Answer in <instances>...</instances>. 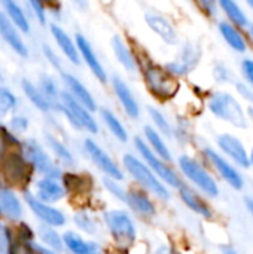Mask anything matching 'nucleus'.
I'll return each mask as SVG.
<instances>
[{"mask_svg":"<svg viewBox=\"0 0 253 254\" xmlns=\"http://www.w3.org/2000/svg\"><path fill=\"white\" fill-rule=\"evenodd\" d=\"M128 40L137 61V74H140L149 95L160 103H169L176 98L180 91V80L170 76L164 68V64L158 63L143 45L134 39Z\"/></svg>","mask_w":253,"mask_h":254,"instance_id":"nucleus-1","label":"nucleus"},{"mask_svg":"<svg viewBox=\"0 0 253 254\" xmlns=\"http://www.w3.org/2000/svg\"><path fill=\"white\" fill-rule=\"evenodd\" d=\"M206 104L209 112L215 118L233 125L234 128L245 129L249 125L248 112L245 110L239 98L228 91H215L209 94Z\"/></svg>","mask_w":253,"mask_h":254,"instance_id":"nucleus-2","label":"nucleus"},{"mask_svg":"<svg viewBox=\"0 0 253 254\" xmlns=\"http://www.w3.org/2000/svg\"><path fill=\"white\" fill-rule=\"evenodd\" d=\"M177 167L182 176L191 183L194 189L203 193L206 198H218L219 196V183L215 176L210 173L204 164L189 155H182L177 159Z\"/></svg>","mask_w":253,"mask_h":254,"instance_id":"nucleus-3","label":"nucleus"},{"mask_svg":"<svg viewBox=\"0 0 253 254\" xmlns=\"http://www.w3.org/2000/svg\"><path fill=\"white\" fill-rule=\"evenodd\" d=\"M122 165L128 171V174L139 183L140 189L161 201H169L171 198L169 188L152 173V170L140 158L133 153H125L122 156Z\"/></svg>","mask_w":253,"mask_h":254,"instance_id":"nucleus-4","label":"nucleus"},{"mask_svg":"<svg viewBox=\"0 0 253 254\" xmlns=\"http://www.w3.org/2000/svg\"><path fill=\"white\" fill-rule=\"evenodd\" d=\"M58 113L64 116V119L69 122L72 128L76 131H84L91 135L98 134L100 127L98 122L91 110L84 107L81 103H78L75 98H72L64 89L60 95V104H58Z\"/></svg>","mask_w":253,"mask_h":254,"instance_id":"nucleus-5","label":"nucleus"},{"mask_svg":"<svg viewBox=\"0 0 253 254\" xmlns=\"http://www.w3.org/2000/svg\"><path fill=\"white\" fill-rule=\"evenodd\" d=\"M103 220L107 228V232L110 234L118 249L128 250L134 244L137 237V229L128 211L119 208L109 210L103 214Z\"/></svg>","mask_w":253,"mask_h":254,"instance_id":"nucleus-6","label":"nucleus"},{"mask_svg":"<svg viewBox=\"0 0 253 254\" xmlns=\"http://www.w3.org/2000/svg\"><path fill=\"white\" fill-rule=\"evenodd\" d=\"M201 58H203L201 45L194 40H186L179 46L176 57L164 63V68L169 71L170 76L180 80L188 77L197 70V67L201 63Z\"/></svg>","mask_w":253,"mask_h":254,"instance_id":"nucleus-7","label":"nucleus"},{"mask_svg":"<svg viewBox=\"0 0 253 254\" xmlns=\"http://www.w3.org/2000/svg\"><path fill=\"white\" fill-rule=\"evenodd\" d=\"M134 147L136 150L139 152L140 155V159L152 170V173L167 186V188H173V189H177L183 180L182 177L179 176L177 171H174V168L170 167L169 162L163 161L160 156H157L151 147L146 144V141L143 140V137H134Z\"/></svg>","mask_w":253,"mask_h":254,"instance_id":"nucleus-8","label":"nucleus"},{"mask_svg":"<svg viewBox=\"0 0 253 254\" xmlns=\"http://www.w3.org/2000/svg\"><path fill=\"white\" fill-rule=\"evenodd\" d=\"M201 158L207 164V168L213 170L218 174V177L231 189L242 190L245 188V177L240 173V170L233 162H230L224 155H221L216 149L210 146L203 147Z\"/></svg>","mask_w":253,"mask_h":254,"instance_id":"nucleus-9","label":"nucleus"},{"mask_svg":"<svg viewBox=\"0 0 253 254\" xmlns=\"http://www.w3.org/2000/svg\"><path fill=\"white\" fill-rule=\"evenodd\" d=\"M21 150L24 158L28 161L31 168L42 174V177H54L61 179L63 171L58 164L49 156V152L36 140V138H25L21 141Z\"/></svg>","mask_w":253,"mask_h":254,"instance_id":"nucleus-10","label":"nucleus"},{"mask_svg":"<svg viewBox=\"0 0 253 254\" xmlns=\"http://www.w3.org/2000/svg\"><path fill=\"white\" fill-rule=\"evenodd\" d=\"M73 36H75V42H76V46H78L81 65H85L88 68V71L91 73V76L100 85H109L110 74H109L104 63L101 61L95 46L92 45V42L88 39L86 34H84L81 31H76Z\"/></svg>","mask_w":253,"mask_h":254,"instance_id":"nucleus-11","label":"nucleus"},{"mask_svg":"<svg viewBox=\"0 0 253 254\" xmlns=\"http://www.w3.org/2000/svg\"><path fill=\"white\" fill-rule=\"evenodd\" d=\"M33 168L24 158L22 150L10 153L6 159L0 162V173L9 186L25 188L33 176Z\"/></svg>","mask_w":253,"mask_h":254,"instance_id":"nucleus-12","label":"nucleus"},{"mask_svg":"<svg viewBox=\"0 0 253 254\" xmlns=\"http://www.w3.org/2000/svg\"><path fill=\"white\" fill-rule=\"evenodd\" d=\"M143 21H145L146 27L151 30V33L154 36H157L164 45H167V46L179 45V40H180L179 30H177L176 24L166 13L155 10V9H149L145 12Z\"/></svg>","mask_w":253,"mask_h":254,"instance_id":"nucleus-13","label":"nucleus"},{"mask_svg":"<svg viewBox=\"0 0 253 254\" xmlns=\"http://www.w3.org/2000/svg\"><path fill=\"white\" fill-rule=\"evenodd\" d=\"M109 85H110V89H112L118 104L124 110V113L130 119H133V121L140 119V116H142V106H140L134 91L131 89L130 83L119 73H115V74H110Z\"/></svg>","mask_w":253,"mask_h":254,"instance_id":"nucleus-14","label":"nucleus"},{"mask_svg":"<svg viewBox=\"0 0 253 254\" xmlns=\"http://www.w3.org/2000/svg\"><path fill=\"white\" fill-rule=\"evenodd\" d=\"M46 27H48L49 36H51L52 45L61 54L64 61L69 63L70 65L79 67L81 58H79L76 42H75V36L70 34L60 22H55V21H49V24Z\"/></svg>","mask_w":253,"mask_h":254,"instance_id":"nucleus-15","label":"nucleus"},{"mask_svg":"<svg viewBox=\"0 0 253 254\" xmlns=\"http://www.w3.org/2000/svg\"><path fill=\"white\" fill-rule=\"evenodd\" d=\"M216 150L239 170H249V150L237 135L231 132H222L216 138Z\"/></svg>","mask_w":253,"mask_h":254,"instance_id":"nucleus-16","label":"nucleus"},{"mask_svg":"<svg viewBox=\"0 0 253 254\" xmlns=\"http://www.w3.org/2000/svg\"><path fill=\"white\" fill-rule=\"evenodd\" d=\"M58 76H60V82H61L63 89L72 98H75L78 103H81L84 107H86L92 113L98 112V104H97L94 94L91 92V89L85 85V82L79 76H76L73 71H69V70H64Z\"/></svg>","mask_w":253,"mask_h":254,"instance_id":"nucleus-17","label":"nucleus"},{"mask_svg":"<svg viewBox=\"0 0 253 254\" xmlns=\"http://www.w3.org/2000/svg\"><path fill=\"white\" fill-rule=\"evenodd\" d=\"M82 144H84V150L88 155V158L92 161V164L101 173H104L106 177L118 180V182H121L124 179V173L121 171L119 165L113 161V158L94 138L86 137Z\"/></svg>","mask_w":253,"mask_h":254,"instance_id":"nucleus-18","label":"nucleus"},{"mask_svg":"<svg viewBox=\"0 0 253 254\" xmlns=\"http://www.w3.org/2000/svg\"><path fill=\"white\" fill-rule=\"evenodd\" d=\"M0 40L19 60L30 58V46L25 36L0 12Z\"/></svg>","mask_w":253,"mask_h":254,"instance_id":"nucleus-19","label":"nucleus"},{"mask_svg":"<svg viewBox=\"0 0 253 254\" xmlns=\"http://www.w3.org/2000/svg\"><path fill=\"white\" fill-rule=\"evenodd\" d=\"M24 201L27 207L30 208V211L40 220V223L52 226V228H61L67 223V217L61 210L37 199L31 192L28 190L24 192Z\"/></svg>","mask_w":253,"mask_h":254,"instance_id":"nucleus-20","label":"nucleus"},{"mask_svg":"<svg viewBox=\"0 0 253 254\" xmlns=\"http://www.w3.org/2000/svg\"><path fill=\"white\" fill-rule=\"evenodd\" d=\"M109 46L112 51V55L115 61L119 64V67L128 73V74H137V61L133 52V48L130 45V40L122 33H115L109 39Z\"/></svg>","mask_w":253,"mask_h":254,"instance_id":"nucleus-21","label":"nucleus"},{"mask_svg":"<svg viewBox=\"0 0 253 254\" xmlns=\"http://www.w3.org/2000/svg\"><path fill=\"white\" fill-rule=\"evenodd\" d=\"M177 193L179 198L182 199V202L197 216H200L204 220H212L215 217V211L212 208V205L209 204V201L206 199V196L203 193H200L197 189H194L192 186L182 183L177 188Z\"/></svg>","mask_w":253,"mask_h":254,"instance_id":"nucleus-22","label":"nucleus"},{"mask_svg":"<svg viewBox=\"0 0 253 254\" xmlns=\"http://www.w3.org/2000/svg\"><path fill=\"white\" fill-rule=\"evenodd\" d=\"M0 12L24 34L30 36L33 25L31 16L19 0H0Z\"/></svg>","mask_w":253,"mask_h":254,"instance_id":"nucleus-23","label":"nucleus"},{"mask_svg":"<svg viewBox=\"0 0 253 254\" xmlns=\"http://www.w3.org/2000/svg\"><path fill=\"white\" fill-rule=\"evenodd\" d=\"M124 204L128 205L130 210H133L142 219L149 220L157 216V205L143 189H128Z\"/></svg>","mask_w":253,"mask_h":254,"instance_id":"nucleus-24","label":"nucleus"},{"mask_svg":"<svg viewBox=\"0 0 253 254\" xmlns=\"http://www.w3.org/2000/svg\"><path fill=\"white\" fill-rule=\"evenodd\" d=\"M66 189L61 183V179L54 177H40L34 185V196L46 204H54L61 201L66 196Z\"/></svg>","mask_w":253,"mask_h":254,"instance_id":"nucleus-25","label":"nucleus"},{"mask_svg":"<svg viewBox=\"0 0 253 254\" xmlns=\"http://www.w3.org/2000/svg\"><path fill=\"white\" fill-rule=\"evenodd\" d=\"M22 214L24 208L16 193L10 188L0 185V220L19 222Z\"/></svg>","mask_w":253,"mask_h":254,"instance_id":"nucleus-26","label":"nucleus"},{"mask_svg":"<svg viewBox=\"0 0 253 254\" xmlns=\"http://www.w3.org/2000/svg\"><path fill=\"white\" fill-rule=\"evenodd\" d=\"M19 89L22 92V95L27 98V101L36 109L39 110L40 113L43 115H48V113H52L54 109L51 106V103L46 100V97L42 94V91L39 89L36 80L27 77V76H22L19 79Z\"/></svg>","mask_w":253,"mask_h":254,"instance_id":"nucleus-27","label":"nucleus"},{"mask_svg":"<svg viewBox=\"0 0 253 254\" xmlns=\"http://www.w3.org/2000/svg\"><path fill=\"white\" fill-rule=\"evenodd\" d=\"M63 246L70 254H103L98 243L88 241L75 231L63 234Z\"/></svg>","mask_w":253,"mask_h":254,"instance_id":"nucleus-28","label":"nucleus"},{"mask_svg":"<svg viewBox=\"0 0 253 254\" xmlns=\"http://www.w3.org/2000/svg\"><path fill=\"white\" fill-rule=\"evenodd\" d=\"M218 31L225 40V43L237 54H245L249 49V43L246 39V34H243L242 28L233 25L228 21H219L218 22Z\"/></svg>","mask_w":253,"mask_h":254,"instance_id":"nucleus-29","label":"nucleus"},{"mask_svg":"<svg viewBox=\"0 0 253 254\" xmlns=\"http://www.w3.org/2000/svg\"><path fill=\"white\" fill-rule=\"evenodd\" d=\"M36 83H37L39 89L42 91V94L46 97V100L51 103L54 112H57L58 104H60V95H61V91H63L60 77H57L51 71H42L37 76Z\"/></svg>","mask_w":253,"mask_h":254,"instance_id":"nucleus-30","label":"nucleus"},{"mask_svg":"<svg viewBox=\"0 0 253 254\" xmlns=\"http://www.w3.org/2000/svg\"><path fill=\"white\" fill-rule=\"evenodd\" d=\"M143 140L146 141V144L151 147V150L160 156L163 161L166 162H171L173 161V155L171 150L169 147V144L166 143L164 135H161L152 125H145L143 127Z\"/></svg>","mask_w":253,"mask_h":254,"instance_id":"nucleus-31","label":"nucleus"},{"mask_svg":"<svg viewBox=\"0 0 253 254\" xmlns=\"http://www.w3.org/2000/svg\"><path fill=\"white\" fill-rule=\"evenodd\" d=\"M98 115L101 122L104 124V127L107 128V131L119 141V143H127L130 135L128 131L124 125V122L121 121V118L109 107H98Z\"/></svg>","mask_w":253,"mask_h":254,"instance_id":"nucleus-32","label":"nucleus"},{"mask_svg":"<svg viewBox=\"0 0 253 254\" xmlns=\"http://www.w3.org/2000/svg\"><path fill=\"white\" fill-rule=\"evenodd\" d=\"M218 4H219V12H222L227 18L225 21L231 22L233 25L239 28H246L251 24L248 13L237 3V0H218Z\"/></svg>","mask_w":253,"mask_h":254,"instance_id":"nucleus-33","label":"nucleus"},{"mask_svg":"<svg viewBox=\"0 0 253 254\" xmlns=\"http://www.w3.org/2000/svg\"><path fill=\"white\" fill-rule=\"evenodd\" d=\"M36 234H37V237L40 240V246H43L46 249H51L54 252L63 253V250H64L63 237L55 231V228L40 223L37 226V229H36Z\"/></svg>","mask_w":253,"mask_h":254,"instance_id":"nucleus-34","label":"nucleus"},{"mask_svg":"<svg viewBox=\"0 0 253 254\" xmlns=\"http://www.w3.org/2000/svg\"><path fill=\"white\" fill-rule=\"evenodd\" d=\"M45 141H46L48 149L55 155V158H57L63 165L70 167V165L75 164V156H73V153L70 152V149H69L60 138H57L54 134L46 132V134H45Z\"/></svg>","mask_w":253,"mask_h":254,"instance_id":"nucleus-35","label":"nucleus"},{"mask_svg":"<svg viewBox=\"0 0 253 254\" xmlns=\"http://www.w3.org/2000/svg\"><path fill=\"white\" fill-rule=\"evenodd\" d=\"M40 55L43 57V60L46 61V64L49 65V68L55 73H63L66 68V61L64 58L61 57V54L57 51V48L49 43V42H42L40 43Z\"/></svg>","mask_w":253,"mask_h":254,"instance_id":"nucleus-36","label":"nucleus"},{"mask_svg":"<svg viewBox=\"0 0 253 254\" xmlns=\"http://www.w3.org/2000/svg\"><path fill=\"white\" fill-rule=\"evenodd\" d=\"M148 116L152 122V127L161 135H164V137L173 135V124L161 109H158L157 106H148Z\"/></svg>","mask_w":253,"mask_h":254,"instance_id":"nucleus-37","label":"nucleus"},{"mask_svg":"<svg viewBox=\"0 0 253 254\" xmlns=\"http://www.w3.org/2000/svg\"><path fill=\"white\" fill-rule=\"evenodd\" d=\"M19 107L18 95L7 85H0V121L6 116L16 113Z\"/></svg>","mask_w":253,"mask_h":254,"instance_id":"nucleus-38","label":"nucleus"},{"mask_svg":"<svg viewBox=\"0 0 253 254\" xmlns=\"http://www.w3.org/2000/svg\"><path fill=\"white\" fill-rule=\"evenodd\" d=\"M25 9L30 13V16L40 25V27H46L49 24V15L48 10L43 4L42 0H24Z\"/></svg>","mask_w":253,"mask_h":254,"instance_id":"nucleus-39","label":"nucleus"},{"mask_svg":"<svg viewBox=\"0 0 253 254\" xmlns=\"http://www.w3.org/2000/svg\"><path fill=\"white\" fill-rule=\"evenodd\" d=\"M73 222H75L76 228L81 229L82 232H85L88 235H95L97 234V229H98L97 222L86 210L76 211L75 216H73Z\"/></svg>","mask_w":253,"mask_h":254,"instance_id":"nucleus-40","label":"nucleus"},{"mask_svg":"<svg viewBox=\"0 0 253 254\" xmlns=\"http://www.w3.org/2000/svg\"><path fill=\"white\" fill-rule=\"evenodd\" d=\"M179 143L188 144L192 138V127L191 122L185 116H179L176 119V124H173V135Z\"/></svg>","mask_w":253,"mask_h":254,"instance_id":"nucleus-41","label":"nucleus"},{"mask_svg":"<svg viewBox=\"0 0 253 254\" xmlns=\"http://www.w3.org/2000/svg\"><path fill=\"white\" fill-rule=\"evenodd\" d=\"M7 128L15 134V135H22L28 131L30 128V119L28 116L22 115V113H13L9 116L7 121Z\"/></svg>","mask_w":253,"mask_h":254,"instance_id":"nucleus-42","label":"nucleus"},{"mask_svg":"<svg viewBox=\"0 0 253 254\" xmlns=\"http://www.w3.org/2000/svg\"><path fill=\"white\" fill-rule=\"evenodd\" d=\"M212 76H213V80L218 83V85H225V83H230L231 79H233V73L230 70V67L224 63H216L212 68Z\"/></svg>","mask_w":253,"mask_h":254,"instance_id":"nucleus-43","label":"nucleus"},{"mask_svg":"<svg viewBox=\"0 0 253 254\" xmlns=\"http://www.w3.org/2000/svg\"><path fill=\"white\" fill-rule=\"evenodd\" d=\"M198 10L209 19H215L219 15V4L218 0H194Z\"/></svg>","mask_w":253,"mask_h":254,"instance_id":"nucleus-44","label":"nucleus"},{"mask_svg":"<svg viewBox=\"0 0 253 254\" xmlns=\"http://www.w3.org/2000/svg\"><path fill=\"white\" fill-rule=\"evenodd\" d=\"M103 183H104V188L107 189V192H109L113 198H116V199H118V201H121V202H125L127 189H124L118 180H113V179L104 177Z\"/></svg>","mask_w":253,"mask_h":254,"instance_id":"nucleus-45","label":"nucleus"},{"mask_svg":"<svg viewBox=\"0 0 253 254\" xmlns=\"http://www.w3.org/2000/svg\"><path fill=\"white\" fill-rule=\"evenodd\" d=\"M46 10H48V15H49V19L55 21V22H61V18H63V1L61 0H42Z\"/></svg>","mask_w":253,"mask_h":254,"instance_id":"nucleus-46","label":"nucleus"},{"mask_svg":"<svg viewBox=\"0 0 253 254\" xmlns=\"http://www.w3.org/2000/svg\"><path fill=\"white\" fill-rule=\"evenodd\" d=\"M237 94L248 103V116L253 119V89L245 82L237 83Z\"/></svg>","mask_w":253,"mask_h":254,"instance_id":"nucleus-47","label":"nucleus"},{"mask_svg":"<svg viewBox=\"0 0 253 254\" xmlns=\"http://www.w3.org/2000/svg\"><path fill=\"white\" fill-rule=\"evenodd\" d=\"M12 243V229L0 220V254H9Z\"/></svg>","mask_w":253,"mask_h":254,"instance_id":"nucleus-48","label":"nucleus"},{"mask_svg":"<svg viewBox=\"0 0 253 254\" xmlns=\"http://www.w3.org/2000/svg\"><path fill=\"white\" fill-rule=\"evenodd\" d=\"M240 70L245 79V83L249 85L253 89V60L252 58H243L240 64Z\"/></svg>","mask_w":253,"mask_h":254,"instance_id":"nucleus-49","label":"nucleus"},{"mask_svg":"<svg viewBox=\"0 0 253 254\" xmlns=\"http://www.w3.org/2000/svg\"><path fill=\"white\" fill-rule=\"evenodd\" d=\"M70 4L81 13H85L91 7V0H70Z\"/></svg>","mask_w":253,"mask_h":254,"instance_id":"nucleus-50","label":"nucleus"},{"mask_svg":"<svg viewBox=\"0 0 253 254\" xmlns=\"http://www.w3.org/2000/svg\"><path fill=\"white\" fill-rule=\"evenodd\" d=\"M155 254H179L171 246H160L157 250H155Z\"/></svg>","mask_w":253,"mask_h":254,"instance_id":"nucleus-51","label":"nucleus"},{"mask_svg":"<svg viewBox=\"0 0 253 254\" xmlns=\"http://www.w3.org/2000/svg\"><path fill=\"white\" fill-rule=\"evenodd\" d=\"M245 205H246V210H248V213L251 214L253 217V198L252 196H248V198H245Z\"/></svg>","mask_w":253,"mask_h":254,"instance_id":"nucleus-52","label":"nucleus"},{"mask_svg":"<svg viewBox=\"0 0 253 254\" xmlns=\"http://www.w3.org/2000/svg\"><path fill=\"white\" fill-rule=\"evenodd\" d=\"M246 39H249L253 43V22H251V24L246 27Z\"/></svg>","mask_w":253,"mask_h":254,"instance_id":"nucleus-53","label":"nucleus"},{"mask_svg":"<svg viewBox=\"0 0 253 254\" xmlns=\"http://www.w3.org/2000/svg\"><path fill=\"white\" fill-rule=\"evenodd\" d=\"M222 254H240L234 247H230V246H225L222 247Z\"/></svg>","mask_w":253,"mask_h":254,"instance_id":"nucleus-54","label":"nucleus"},{"mask_svg":"<svg viewBox=\"0 0 253 254\" xmlns=\"http://www.w3.org/2000/svg\"><path fill=\"white\" fill-rule=\"evenodd\" d=\"M249 168H252L253 170V147L252 150L249 152Z\"/></svg>","mask_w":253,"mask_h":254,"instance_id":"nucleus-55","label":"nucleus"},{"mask_svg":"<svg viewBox=\"0 0 253 254\" xmlns=\"http://www.w3.org/2000/svg\"><path fill=\"white\" fill-rule=\"evenodd\" d=\"M4 83V77H3V71L0 70V85H3Z\"/></svg>","mask_w":253,"mask_h":254,"instance_id":"nucleus-56","label":"nucleus"},{"mask_svg":"<svg viewBox=\"0 0 253 254\" xmlns=\"http://www.w3.org/2000/svg\"><path fill=\"white\" fill-rule=\"evenodd\" d=\"M246 3L249 4V7L253 10V0H246Z\"/></svg>","mask_w":253,"mask_h":254,"instance_id":"nucleus-57","label":"nucleus"}]
</instances>
